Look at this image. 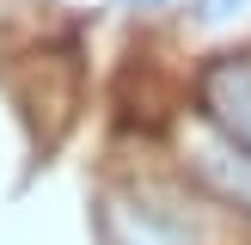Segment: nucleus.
Segmentation results:
<instances>
[{
  "instance_id": "obj_3",
  "label": "nucleus",
  "mask_w": 251,
  "mask_h": 245,
  "mask_svg": "<svg viewBox=\"0 0 251 245\" xmlns=\"http://www.w3.org/2000/svg\"><path fill=\"white\" fill-rule=\"evenodd\" d=\"M239 6H245V0H202L208 19H227V12H239Z\"/></svg>"
},
{
  "instance_id": "obj_1",
  "label": "nucleus",
  "mask_w": 251,
  "mask_h": 245,
  "mask_svg": "<svg viewBox=\"0 0 251 245\" xmlns=\"http://www.w3.org/2000/svg\"><path fill=\"white\" fill-rule=\"evenodd\" d=\"M215 215L178 184L123 178L98 196V245H215Z\"/></svg>"
},
{
  "instance_id": "obj_4",
  "label": "nucleus",
  "mask_w": 251,
  "mask_h": 245,
  "mask_svg": "<svg viewBox=\"0 0 251 245\" xmlns=\"http://www.w3.org/2000/svg\"><path fill=\"white\" fill-rule=\"evenodd\" d=\"M135 6H166V0H135Z\"/></svg>"
},
{
  "instance_id": "obj_2",
  "label": "nucleus",
  "mask_w": 251,
  "mask_h": 245,
  "mask_svg": "<svg viewBox=\"0 0 251 245\" xmlns=\"http://www.w3.org/2000/svg\"><path fill=\"white\" fill-rule=\"evenodd\" d=\"M196 92H202L208 117L227 129V141L251 153V55H215L196 80Z\"/></svg>"
}]
</instances>
